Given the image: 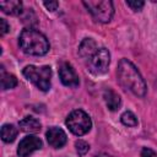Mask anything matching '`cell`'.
<instances>
[{"label": "cell", "instance_id": "6da1fadb", "mask_svg": "<svg viewBox=\"0 0 157 157\" xmlns=\"http://www.w3.org/2000/svg\"><path fill=\"white\" fill-rule=\"evenodd\" d=\"M117 76H118V81L125 90L132 92L135 96L139 97H144L146 94L147 91L146 82L141 76L140 71L130 60L124 58L118 63Z\"/></svg>", "mask_w": 157, "mask_h": 157}, {"label": "cell", "instance_id": "7a4b0ae2", "mask_svg": "<svg viewBox=\"0 0 157 157\" xmlns=\"http://www.w3.org/2000/svg\"><path fill=\"white\" fill-rule=\"evenodd\" d=\"M18 44L22 52L28 55L40 56L49 52V42L45 36L31 27L20 33Z\"/></svg>", "mask_w": 157, "mask_h": 157}, {"label": "cell", "instance_id": "3957f363", "mask_svg": "<svg viewBox=\"0 0 157 157\" xmlns=\"http://www.w3.org/2000/svg\"><path fill=\"white\" fill-rule=\"evenodd\" d=\"M23 76L36 85L40 91H48L50 88V78H52V69L48 65L44 66H34L27 65L23 71Z\"/></svg>", "mask_w": 157, "mask_h": 157}, {"label": "cell", "instance_id": "277c9868", "mask_svg": "<svg viewBox=\"0 0 157 157\" xmlns=\"http://www.w3.org/2000/svg\"><path fill=\"white\" fill-rule=\"evenodd\" d=\"M82 4L97 22L107 23L114 15V7L110 0H88Z\"/></svg>", "mask_w": 157, "mask_h": 157}, {"label": "cell", "instance_id": "5b68a950", "mask_svg": "<svg viewBox=\"0 0 157 157\" xmlns=\"http://www.w3.org/2000/svg\"><path fill=\"white\" fill-rule=\"evenodd\" d=\"M65 124L69 128V130L77 136H82L87 134L92 128V121H91L90 115L81 109L72 110L67 115Z\"/></svg>", "mask_w": 157, "mask_h": 157}, {"label": "cell", "instance_id": "8992f818", "mask_svg": "<svg viewBox=\"0 0 157 157\" xmlns=\"http://www.w3.org/2000/svg\"><path fill=\"white\" fill-rule=\"evenodd\" d=\"M110 54L107 48H99L91 59H88V70L93 75H103L108 71Z\"/></svg>", "mask_w": 157, "mask_h": 157}, {"label": "cell", "instance_id": "52a82bcc", "mask_svg": "<svg viewBox=\"0 0 157 157\" xmlns=\"http://www.w3.org/2000/svg\"><path fill=\"white\" fill-rule=\"evenodd\" d=\"M42 146H43V142L39 137H37L34 135L26 136L20 141V144L17 146V155L20 157H28L34 151L40 150Z\"/></svg>", "mask_w": 157, "mask_h": 157}, {"label": "cell", "instance_id": "ba28073f", "mask_svg": "<svg viewBox=\"0 0 157 157\" xmlns=\"http://www.w3.org/2000/svg\"><path fill=\"white\" fill-rule=\"evenodd\" d=\"M59 77H60V81L63 82V85H65L67 87L75 88L80 83L78 75L76 74V71L72 67V65L69 64V63H63L60 65V67H59Z\"/></svg>", "mask_w": 157, "mask_h": 157}, {"label": "cell", "instance_id": "9c48e42d", "mask_svg": "<svg viewBox=\"0 0 157 157\" xmlns=\"http://www.w3.org/2000/svg\"><path fill=\"white\" fill-rule=\"evenodd\" d=\"M45 136H47L48 144L54 148L63 147L67 141V137H66V134L64 132V130L60 129V128H56V126L49 128Z\"/></svg>", "mask_w": 157, "mask_h": 157}, {"label": "cell", "instance_id": "30bf717a", "mask_svg": "<svg viewBox=\"0 0 157 157\" xmlns=\"http://www.w3.org/2000/svg\"><path fill=\"white\" fill-rule=\"evenodd\" d=\"M97 50V43L92 38H85L78 45V54L83 59H91Z\"/></svg>", "mask_w": 157, "mask_h": 157}, {"label": "cell", "instance_id": "8fae6325", "mask_svg": "<svg viewBox=\"0 0 157 157\" xmlns=\"http://www.w3.org/2000/svg\"><path fill=\"white\" fill-rule=\"evenodd\" d=\"M103 98H104V102H105V105L109 110L112 112H115L120 108V104H121V99H120V96L110 90V88H107L104 92H103Z\"/></svg>", "mask_w": 157, "mask_h": 157}, {"label": "cell", "instance_id": "7c38bea8", "mask_svg": "<svg viewBox=\"0 0 157 157\" xmlns=\"http://www.w3.org/2000/svg\"><path fill=\"white\" fill-rule=\"evenodd\" d=\"M18 126L25 132H38L42 128V124L39 123L38 119L33 117H26L22 120H20Z\"/></svg>", "mask_w": 157, "mask_h": 157}, {"label": "cell", "instance_id": "4fadbf2b", "mask_svg": "<svg viewBox=\"0 0 157 157\" xmlns=\"http://www.w3.org/2000/svg\"><path fill=\"white\" fill-rule=\"evenodd\" d=\"M0 9L7 15H21L23 11V5L18 0L0 1Z\"/></svg>", "mask_w": 157, "mask_h": 157}, {"label": "cell", "instance_id": "5bb4252c", "mask_svg": "<svg viewBox=\"0 0 157 157\" xmlns=\"http://www.w3.org/2000/svg\"><path fill=\"white\" fill-rule=\"evenodd\" d=\"M17 132H18V130H17V128L15 125L5 124L1 128V140L4 142H7V144L13 142L15 139L17 137Z\"/></svg>", "mask_w": 157, "mask_h": 157}, {"label": "cell", "instance_id": "9a60e30c", "mask_svg": "<svg viewBox=\"0 0 157 157\" xmlns=\"http://www.w3.org/2000/svg\"><path fill=\"white\" fill-rule=\"evenodd\" d=\"M16 86H17V78H16V76L12 75V74L5 72L4 69H1V88L4 91H6V90L13 88Z\"/></svg>", "mask_w": 157, "mask_h": 157}, {"label": "cell", "instance_id": "2e32d148", "mask_svg": "<svg viewBox=\"0 0 157 157\" xmlns=\"http://www.w3.org/2000/svg\"><path fill=\"white\" fill-rule=\"evenodd\" d=\"M120 120H121V123H123L124 125L131 126V128H135V126H137V124H139L136 115H135L132 112H130V110L124 112V113L121 114V117H120Z\"/></svg>", "mask_w": 157, "mask_h": 157}, {"label": "cell", "instance_id": "e0dca14e", "mask_svg": "<svg viewBox=\"0 0 157 157\" xmlns=\"http://www.w3.org/2000/svg\"><path fill=\"white\" fill-rule=\"evenodd\" d=\"M75 147H76V152L78 153V156H85L90 150V145L83 140H77L75 142Z\"/></svg>", "mask_w": 157, "mask_h": 157}, {"label": "cell", "instance_id": "ac0fdd59", "mask_svg": "<svg viewBox=\"0 0 157 157\" xmlns=\"http://www.w3.org/2000/svg\"><path fill=\"white\" fill-rule=\"evenodd\" d=\"M126 5L131 9V10H134V11H140L142 7H144V5H145V2L144 1H141V0H129V1H126Z\"/></svg>", "mask_w": 157, "mask_h": 157}, {"label": "cell", "instance_id": "d6986e66", "mask_svg": "<svg viewBox=\"0 0 157 157\" xmlns=\"http://www.w3.org/2000/svg\"><path fill=\"white\" fill-rule=\"evenodd\" d=\"M9 29H10V26H9L7 21L5 18H0V34L1 36L6 34L9 32Z\"/></svg>", "mask_w": 157, "mask_h": 157}, {"label": "cell", "instance_id": "ffe728a7", "mask_svg": "<svg viewBox=\"0 0 157 157\" xmlns=\"http://www.w3.org/2000/svg\"><path fill=\"white\" fill-rule=\"evenodd\" d=\"M43 5H44V7L48 10V11H55L56 9H58V6H59V2L58 1H44L43 2Z\"/></svg>", "mask_w": 157, "mask_h": 157}, {"label": "cell", "instance_id": "44dd1931", "mask_svg": "<svg viewBox=\"0 0 157 157\" xmlns=\"http://www.w3.org/2000/svg\"><path fill=\"white\" fill-rule=\"evenodd\" d=\"M140 157H157V152H155L153 150H151L148 147H144Z\"/></svg>", "mask_w": 157, "mask_h": 157}, {"label": "cell", "instance_id": "7402d4cb", "mask_svg": "<svg viewBox=\"0 0 157 157\" xmlns=\"http://www.w3.org/2000/svg\"><path fill=\"white\" fill-rule=\"evenodd\" d=\"M94 157H114V156H112V155H109V153H98V155H96Z\"/></svg>", "mask_w": 157, "mask_h": 157}]
</instances>
